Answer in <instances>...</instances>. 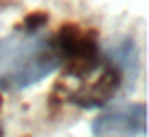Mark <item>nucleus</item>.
I'll return each mask as SVG.
<instances>
[{
    "mask_svg": "<svg viewBox=\"0 0 149 137\" xmlns=\"http://www.w3.org/2000/svg\"><path fill=\"white\" fill-rule=\"evenodd\" d=\"M60 67L53 39L39 31H19L0 41V91H19Z\"/></svg>",
    "mask_w": 149,
    "mask_h": 137,
    "instance_id": "obj_1",
    "label": "nucleus"
},
{
    "mask_svg": "<svg viewBox=\"0 0 149 137\" xmlns=\"http://www.w3.org/2000/svg\"><path fill=\"white\" fill-rule=\"evenodd\" d=\"M53 46L72 77H89L101 65V51L94 31H84L77 24H63L53 36Z\"/></svg>",
    "mask_w": 149,
    "mask_h": 137,
    "instance_id": "obj_2",
    "label": "nucleus"
},
{
    "mask_svg": "<svg viewBox=\"0 0 149 137\" xmlns=\"http://www.w3.org/2000/svg\"><path fill=\"white\" fill-rule=\"evenodd\" d=\"M144 104H132L123 108H111L94 118L91 132L96 137H142L144 135Z\"/></svg>",
    "mask_w": 149,
    "mask_h": 137,
    "instance_id": "obj_3",
    "label": "nucleus"
},
{
    "mask_svg": "<svg viewBox=\"0 0 149 137\" xmlns=\"http://www.w3.org/2000/svg\"><path fill=\"white\" fill-rule=\"evenodd\" d=\"M120 84H123V72L113 63H108L91 84L82 87L77 91H70V101L79 108H101L118 94Z\"/></svg>",
    "mask_w": 149,
    "mask_h": 137,
    "instance_id": "obj_4",
    "label": "nucleus"
},
{
    "mask_svg": "<svg viewBox=\"0 0 149 137\" xmlns=\"http://www.w3.org/2000/svg\"><path fill=\"white\" fill-rule=\"evenodd\" d=\"M111 63L116 67H120V72H127V70H137V48H135V41L132 39H123L113 53H111Z\"/></svg>",
    "mask_w": 149,
    "mask_h": 137,
    "instance_id": "obj_5",
    "label": "nucleus"
},
{
    "mask_svg": "<svg viewBox=\"0 0 149 137\" xmlns=\"http://www.w3.org/2000/svg\"><path fill=\"white\" fill-rule=\"evenodd\" d=\"M48 24V15H43V12H31V15H26V19L22 24V31H39L41 26Z\"/></svg>",
    "mask_w": 149,
    "mask_h": 137,
    "instance_id": "obj_6",
    "label": "nucleus"
},
{
    "mask_svg": "<svg viewBox=\"0 0 149 137\" xmlns=\"http://www.w3.org/2000/svg\"><path fill=\"white\" fill-rule=\"evenodd\" d=\"M0 108H3V94H0Z\"/></svg>",
    "mask_w": 149,
    "mask_h": 137,
    "instance_id": "obj_7",
    "label": "nucleus"
},
{
    "mask_svg": "<svg viewBox=\"0 0 149 137\" xmlns=\"http://www.w3.org/2000/svg\"><path fill=\"white\" fill-rule=\"evenodd\" d=\"M0 137H3V132H0Z\"/></svg>",
    "mask_w": 149,
    "mask_h": 137,
    "instance_id": "obj_8",
    "label": "nucleus"
}]
</instances>
